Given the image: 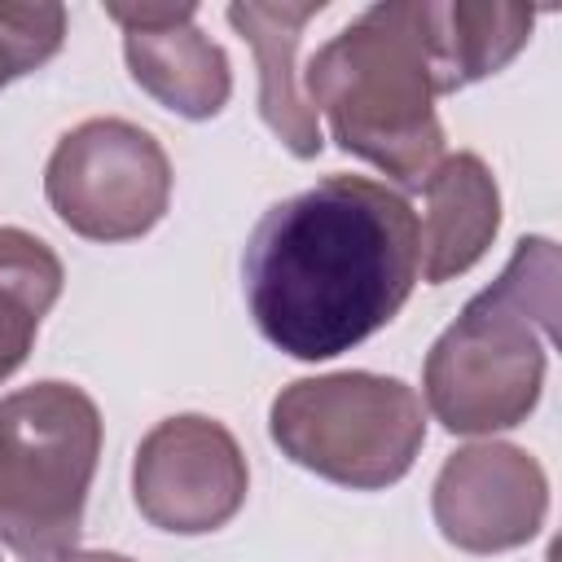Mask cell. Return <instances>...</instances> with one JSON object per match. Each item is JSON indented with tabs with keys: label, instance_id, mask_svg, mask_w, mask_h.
Segmentation results:
<instances>
[{
	"label": "cell",
	"instance_id": "cell-1",
	"mask_svg": "<svg viewBox=\"0 0 562 562\" xmlns=\"http://www.w3.org/2000/svg\"><path fill=\"white\" fill-rule=\"evenodd\" d=\"M422 281L408 198L369 176H325L272 202L246 237L255 329L294 360H334L386 329Z\"/></svg>",
	"mask_w": 562,
	"mask_h": 562
},
{
	"label": "cell",
	"instance_id": "cell-2",
	"mask_svg": "<svg viewBox=\"0 0 562 562\" xmlns=\"http://www.w3.org/2000/svg\"><path fill=\"white\" fill-rule=\"evenodd\" d=\"M558 246L549 237H522L501 277L435 338L422 364V391L443 430L496 435L531 417L558 334Z\"/></svg>",
	"mask_w": 562,
	"mask_h": 562
},
{
	"label": "cell",
	"instance_id": "cell-3",
	"mask_svg": "<svg viewBox=\"0 0 562 562\" xmlns=\"http://www.w3.org/2000/svg\"><path fill=\"white\" fill-rule=\"evenodd\" d=\"M299 83L338 149L373 162L400 189H422L443 158L422 0L369 4L312 53Z\"/></svg>",
	"mask_w": 562,
	"mask_h": 562
},
{
	"label": "cell",
	"instance_id": "cell-4",
	"mask_svg": "<svg viewBox=\"0 0 562 562\" xmlns=\"http://www.w3.org/2000/svg\"><path fill=\"white\" fill-rule=\"evenodd\" d=\"M101 457V413L75 382H35L0 400V540L22 562L75 549Z\"/></svg>",
	"mask_w": 562,
	"mask_h": 562
},
{
	"label": "cell",
	"instance_id": "cell-5",
	"mask_svg": "<svg viewBox=\"0 0 562 562\" xmlns=\"http://www.w3.org/2000/svg\"><path fill=\"white\" fill-rule=\"evenodd\" d=\"M268 435L281 457L316 479L382 492L413 470L426 443V408L408 382L347 369L281 386L268 408Z\"/></svg>",
	"mask_w": 562,
	"mask_h": 562
},
{
	"label": "cell",
	"instance_id": "cell-6",
	"mask_svg": "<svg viewBox=\"0 0 562 562\" xmlns=\"http://www.w3.org/2000/svg\"><path fill=\"white\" fill-rule=\"evenodd\" d=\"M44 198L88 241H136L167 215L171 158L127 119H83L53 145Z\"/></svg>",
	"mask_w": 562,
	"mask_h": 562
},
{
	"label": "cell",
	"instance_id": "cell-7",
	"mask_svg": "<svg viewBox=\"0 0 562 562\" xmlns=\"http://www.w3.org/2000/svg\"><path fill=\"white\" fill-rule=\"evenodd\" d=\"M250 492L246 452L233 430L202 413L158 422L132 457V501L158 531L206 536L237 518Z\"/></svg>",
	"mask_w": 562,
	"mask_h": 562
},
{
	"label": "cell",
	"instance_id": "cell-8",
	"mask_svg": "<svg viewBox=\"0 0 562 562\" xmlns=\"http://www.w3.org/2000/svg\"><path fill=\"white\" fill-rule=\"evenodd\" d=\"M439 536L461 553H505L527 544L549 514V479L518 443L457 448L430 487Z\"/></svg>",
	"mask_w": 562,
	"mask_h": 562
},
{
	"label": "cell",
	"instance_id": "cell-9",
	"mask_svg": "<svg viewBox=\"0 0 562 562\" xmlns=\"http://www.w3.org/2000/svg\"><path fill=\"white\" fill-rule=\"evenodd\" d=\"M123 26L127 75L180 119H215L228 105L233 70L224 48L198 31V4H105Z\"/></svg>",
	"mask_w": 562,
	"mask_h": 562
},
{
	"label": "cell",
	"instance_id": "cell-10",
	"mask_svg": "<svg viewBox=\"0 0 562 562\" xmlns=\"http://www.w3.org/2000/svg\"><path fill=\"white\" fill-rule=\"evenodd\" d=\"M321 13H325V0H299V4H290V0H246V4L224 9L233 31L255 48L259 114L294 158H316L325 149L321 119L307 105L303 83H299V66H294L299 44H303V26Z\"/></svg>",
	"mask_w": 562,
	"mask_h": 562
},
{
	"label": "cell",
	"instance_id": "cell-11",
	"mask_svg": "<svg viewBox=\"0 0 562 562\" xmlns=\"http://www.w3.org/2000/svg\"><path fill=\"white\" fill-rule=\"evenodd\" d=\"M422 193H426V215L417 224L422 281L443 285L470 272L487 255L501 228V189L492 167L479 154L461 149L435 162Z\"/></svg>",
	"mask_w": 562,
	"mask_h": 562
},
{
	"label": "cell",
	"instance_id": "cell-12",
	"mask_svg": "<svg viewBox=\"0 0 562 562\" xmlns=\"http://www.w3.org/2000/svg\"><path fill=\"white\" fill-rule=\"evenodd\" d=\"M536 9L509 0H422V35L435 92H461L505 70L531 40Z\"/></svg>",
	"mask_w": 562,
	"mask_h": 562
},
{
	"label": "cell",
	"instance_id": "cell-13",
	"mask_svg": "<svg viewBox=\"0 0 562 562\" xmlns=\"http://www.w3.org/2000/svg\"><path fill=\"white\" fill-rule=\"evenodd\" d=\"M61 259L44 237L0 228V382L26 364L40 321L61 299Z\"/></svg>",
	"mask_w": 562,
	"mask_h": 562
},
{
	"label": "cell",
	"instance_id": "cell-14",
	"mask_svg": "<svg viewBox=\"0 0 562 562\" xmlns=\"http://www.w3.org/2000/svg\"><path fill=\"white\" fill-rule=\"evenodd\" d=\"M53 562H132V558L105 553V549H66V553H57Z\"/></svg>",
	"mask_w": 562,
	"mask_h": 562
},
{
	"label": "cell",
	"instance_id": "cell-15",
	"mask_svg": "<svg viewBox=\"0 0 562 562\" xmlns=\"http://www.w3.org/2000/svg\"><path fill=\"white\" fill-rule=\"evenodd\" d=\"M18 75H22V66H18V61H13V53L0 44V88H4L9 79H18Z\"/></svg>",
	"mask_w": 562,
	"mask_h": 562
}]
</instances>
